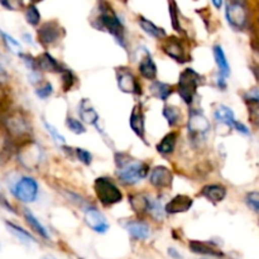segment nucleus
<instances>
[{
  "label": "nucleus",
  "instance_id": "obj_26",
  "mask_svg": "<svg viewBox=\"0 0 259 259\" xmlns=\"http://www.w3.org/2000/svg\"><path fill=\"white\" fill-rule=\"evenodd\" d=\"M23 218H24L25 223L29 225L30 229L35 233L39 238H42L43 240H51V234L47 230V228L42 224V223L38 220V218L35 217L32 212V210L27 209V207H23Z\"/></svg>",
  "mask_w": 259,
  "mask_h": 259
},
{
  "label": "nucleus",
  "instance_id": "obj_11",
  "mask_svg": "<svg viewBox=\"0 0 259 259\" xmlns=\"http://www.w3.org/2000/svg\"><path fill=\"white\" fill-rule=\"evenodd\" d=\"M65 35V30L57 20H50L38 25L37 42L46 51L57 45Z\"/></svg>",
  "mask_w": 259,
  "mask_h": 259
},
{
  "label": "nucleus",
  "instance_id": "obj_35",
  "mask_svg": "<svg viewBox=\"0 0 259 259\" xmlns=\"http://www.w3.org/2000/svg\"><path fill=\"white\" fill-rule=\"evenodd\" d=\"M245 103L248 105V114H249V121L254 126L259 128V104L253 96L245 98Z\"/></svg>",
  "mask_w": 259,
  "mask_h": 259
},
{
  "label": "nucleus",
  "instance_id": "obj_1",
  "mask_svg": "<svg viewBox=\"0 0 259 259\" xmlns=\"http://www.w3.org/2000/svg\"><path fill=\"white\" fill-rule=\"evenodd\" d=\"M115 177L120 185L134 187L149 176L151 166L148 162L136 159L126 152H116L114 154Z\"/></svg>",
  "mask_w": 259,
  "mask_h": 259
},
{
  "label": "nucleus",
  "instance_id": "obj_21",
  "mask_svg": "<svg viewBox=\"0 0 259 259\" xmlns=\"http://www.w3.org/2000/svg\"><path fill=\"white\" fill-rule=\"evenodd\" d=\"M194 206V199L186 194H179L172 197L166 205H164V214L166 215H177L185 214L190 211Z\"/></svg>",
  "mask_w": 259,
  "mask_h": 259
},
{
  "label": "nucleus",
  "instance_id": "obj_39",
  "mask_svg": "<svg viewBox=\"0 0 259 259\" xmlns=\"http://www.w3.org/2000/svg\"><path fill=\"white\" fill-rule=\"evenodd\" d=\"M0 35H2L5 47H7L10 52H14L17 53V55H19V53L22 52V45H20L15 38H13L12 35L8 34V33L5 32H0Z\"/></svg>",
  "mask_w": 259,
  "mask_h": 259
},
{
  "label": "nucleus",
  "instance_id": "obj_10",
  "mask_svg": "<svg viewBox=\"0 0 259 259\" xmlns=\"http://www.w3.org/2000/svg\"><path fill=\"white\" fill-rule=\"evenodd\" d=\"M115 77L118 89L124 94L134 96L143 95V89H142V82L138 76L132 71L128 66H120L115 68Z\"/></svg>",
  "mask_w": 259,
  "mask_h": 259
},
{
  "label": "nucleus",
  "instance_id": "obj_13",
  "mask_svg": "<svg viewBox=\"0 0 259 259\" xmlns=\"http://www.w3.org/2000/svg\"><path fill=\"white\" fill-rule=\"evenodd\" d=\"M83 220H85V224L98 234H105L110 229V224H109L105 215L94 204H88L85 206V209H83Z\"/></svg>",
  "mask_w": 259,
  "mask_h": 259
},
{
  "label": "nucleus",
  "instance_id": "obj_38",
  "mask_svg": "<svg viewBox=\"0 0 259 259\" xmlns=\"http://www.w3.org/2000/svg\"><path fill=\"white\" fill-rule=\"evenodd\" d=\"M168 9H169V17H171V23H172V28L176 30L177 33H184V29L181 27V22H180V14H179V9L176 7V3L174 0L169 2L168 5Z\"/></svg>",
  "mask_w": 259,
  "mask_h": 259
},
{
  "label": "nucleus",
  "instance_id": "obj_52",
  "mask_svg": "<svg viewBox=\"0 0 259 259\" xmlns=\"http://www.w3.org/2000/svg\"><path fill=\"white\" fill-rule=\"evenodd\" d=\"M252 96L258 101V104H259V94H254V95H252Z\"/></svg>",
  "mask_w": 259,
  "mask_h": 259
},
{
  "label": "nucleus",
  "instance_id": "obj_41",
  "mask_svg": "<svg viewBox=\"0 0 259 259\" xmlns=\"http://www.w3.org/2000/svg\"><path fill=\"white\" fill-rule=\"evenodd\" d=\"M43 125H45L46 131H47V133L50 134L51 138H52L53 141H55L56 143L58 144V146H61V147L66 146L65 137H63L62 134H61L60 132H58L57 129H56L55 126L52 125V124H50V123H47V121H46V120H43Z\"/></svg>",
  "mask_w": 259,
  "mask_h": 259
},
{
  "label": "nucleus",
  "instance_id": "obj_20",
  "mask_svg": "<svg viewBox=\"0 0 259 259\" xmlns=\"http://www.w3.org/2000/svg\"><path fill=\"white\" fill-rule=\"evenodd\" d=\"M77 114H78V119H80L83 124L95 126V128L99 131L100 115H99V113L96 111L95 106L93 105L90 99L88 98L81 99L80 103L77 104Z\"/></svg>",
  "mask_w": 259,
  "mask_h": 259
},
{
  "label": "nucleus",
  "instance_id": "obj_2",
  "mask_svg": "<svg viewBox=\"0 0 259 259\" xmlns=\"http://www.w3.org/2000/svg\"><path fill=\"white\" fill-rule=\"evenodd\" d=\"M93 25L98 30H105L109 34L114 37L120 47H123L126 51L128 46H126V30L124 27L123 22L116 14L115 10L105 2H101L99 5V14L93 20Z\"/></svg>",
  "mask_w": 259,
  "mask_h": 259
},
{
  "label": "nucleus",
  "instance_id": "obj_14",
  "mask_svg": "<svg viewBox=\"0 0 259 259\" xmlns=\"http://www.w3.org/2000/svg\"><path fill=\"white\" fill-rule=\"evenodd\" d=\"M129 126H131L132 132H133L146 146H148L146 131V111H144V106L141 101L134 104V106L132 108L131 115H129Z\"/></svg>",
  "mask_w": 259,
  "mask_h": 259
},
{
  "label": "nucleus",
  "instance_id": "obj_33",
  "mask_svg": "<svg viewBox=\"0 0 259 259\" xmlns=\"http://www.w3.org/2000/svg\"><path fill=\"white\" fill-rule=\"evenodd\" d=\"M164 217H166V214H164V205H162L161 199L159 197H152L148 218H151L156 223H162L164 220Z\"/></svg>",
  "mask_w": 259,
  "mask_h": 259
},
{
  "label": "nucleus",
  "instance_id": "obj_17",
  "mask_svg": "<svg viewBox=\"0 0 259 259\" xmlns=\"http://www.w3.org/2000/svg\"><path fill=\"white\" fill-rule=\"evenodd\" d=\"M123 227L134 240L144 242V240L149 239L152 235V228L149 223H147L144 219H139V218L138 219L126 220Z\"/></svg>",
  "mask_w": 259,
  "mask_h": 259
},
{
  "label": "nucleus",
  "instance_id": "obj_7",
  "mask_svg": "<svg viewBox=\"0 0 259 259\" xmlns=\"http://www.w3.org/2000/svg\"><path fill=\"white\" fill-rule=\"evenodd\" d=\"M10 194L13 195L17 201L22 204H32L37 200L39 194V185L38 181L33 176L29 175H23L19 179L15 180L10 185Z\"/></svg>",
  "mask_w": 259,
  "mask_h": 259
},
{
  "label": "nucleus",
  "instance_id": "obj_6",
  "mask_svg": "<svg viewBox=\"0 0 259 259\" xmlns=\"http://www.w3.org/2000/svg\"><path fill=\"white\" fill-rule=\"evenodd\" d=\"M93 190L98 202L105 209L120 204L124 199V194L119 185L109 176L96 177L94 180Z\"/></svg>",
  "mask_w": 259,
  "mask_h": 259
},
{
  "label": "nucleus",
  "instance_id": "obj_43",
  "mask_svg": "<svg viewBox=\"0 0 259 259\" xmlns=\"http://www.w3.org/2000/svg\"><path fill=\"white\" fill-rule=\"evenodd\" d=\"M245 204L248 205L249 209H252L254 212H259V192L258 191H249L244 197Z\"/></svg>",
  "mask_w": 259,
  "mask_h": 259
},
{
  "label": "nucleus",
  "instance_id": "obj_29",
  "mask_svg": "<svg viewBox=\"0 0 259 259\" xmlns=\"http://www.w3.org/2000/svg\"><path fill=\"white\" fill-rule=\"evenodd\" d=\"M138 24L146 34H148L149 37L154 38V39L162 40L167 37V32L163 29V28L158 27V25L154 24L152 20L147 19V18L142 17V15L141 17H138Z\"/></svg>",
  "mask_w": 259,
  "mask_h": 259
},
{
  "label": "nucleus",
  "instance_id": "obj_24",
  "mask_svg": "<svg viewBox=\"0 0 259 259\" xmlns=\"http://www.w3.org/2000/svg\"><path fill=\"white\" fill-rule=\"evenodd\" d=\"M162 115L166 119L169 128L174 129V131H177L180 126L185 124V115L182 113V109L180 106L174 105V104H164Z\"/></svg>",
  "mask_w": 259,
  "mask_h": 259
},
{
  "label": "nucleus",
  "instance_id": "obj_25",
  "mask_svg": "<svg viewBox=\"0 0 259 259\" xmlns=\"http://www.w3.org/2000/svg\"><path fill=\"white\" fill-rule=\"evenodd\" d=\"M148 91L152 98L163 101V103H167V100L175 93V85H171L168 82H163V81H159L157 78L156 81H152L149 83Z\"/></svg>",
  "mask_w": 259,
  "mask_h": 259
},
{
  "label": "nucleus",
  "instance_id": "obj_16",
  "mask_svg": "<svg viewBox=\"0 0 259 259\" xmlns=\"http://www.w3.org/2000/svg\"><path fill=\"white\" fill-rule=\"evenodd\" d=\"M128 202L132 211L134 212V215H136L137 218H139V219L148 218L149 209H151L152 204L151 195L143 191L131 192V194L128 195Z\"/></svg>",
  "mask_w": 259,
  "mask_h": 259
},
{
  "label": "nucleus",
  "instance_id": "obj_27",
  "mask_svg": "<svg viewBox=\"0 0 259 259\" xmlns=\"http://www.w3.org/2000/svg\"><path fill=\"white\" fill-rule=\"evenodd\" d=\"M189 248L192 253L206 257H222V250L218 249L214 244L204 240H190Z\"/></svg>",
  "mask_w": 259,
  "mask_h": 259
},
{
  "label": "nucleus",
  "instance_id": "obj_15",
  "mask_svg": "<svg viewBox=\"0 0 259 259\" xmlns=\"http://www.w3.org/2000/svg\"><path fill=\"white\" fill-rule=\"evenodd\" d=\"M225 17L228 23L235 30H243L248 24V13L244 5L237 3H228L225 8Z\"/></svg>",
  "mask_w": 259,
  "mask_h": 259
},
{
  "label": "nucleus",
  "instance_id": "obj_28",
  "mask_svg": "<svg viewBox=\"0 0 259 259\" xmlns=\"http://www.w3.org/2000/svg\"><path fill=\"white\" fill-rule=\"evenodd\" d=\"M212 55H214L215 63L218 67V75L223 76V77L228 78L230 76V65L228 62L227 55H225L224 50L220 45H215L212 47Z\"/></svg>",
  "mask_w": 259,
  "mask_h": 259
},
{
  "label": "nucleus",
  "instance_id": "obj_53",
  "mask_svg": "<svg viewBox=\"0 0 259 259\" xmlns=\"http://www.w3.org/2000/svg\"><path fill=\"white\" fill-rule=\"evenodd\" d=\"M30 2H32V3H39V2H42V0H30Z\"/></svg>",
  "mask_w": 259,
  "mask_h": 259
},
{
  "label": "nucleus",
  "instance_id": "obj_51",
  "mask_svg": "<svg viewBox=\"0 0 259 259\" xmlns=\"http://www.w3.org/2000/svg\"><path fill=\"white\" fill-rule=\"evenodd\" d=\"M230 3H237V4H242V5H244L245 0H230Z\"/></svg>",
  "mask_w": 259,
  "mask_h": 259
},
{
  "label": "nucleus",
  "instance_id": "obj_19",
  "mask_svg": "<svg viewBox=\"0 0 259 259\" xmlns=\"http://www.w3.org/2000/svg\"><path fill=\"white\" fill-rule=\"evenodd\" d=\"M35 65H37V70L40 73H57V75H60L65 68V65H62L48 51H43L42 53L35 56Z\"/></svg>",
  "mask_w": 259,
  "mask_h": 259
},
{
  "label": "nucleus",
  "instance_id": "obj_55",
  "mask_svg": "<svg viewBox=\"0 0 259 259\" xmlns=\"http://www.w3.org/2000/svg\"><path fill=\"white\" fill-rule=\"evenodd\" d=\"M2 159H3V157H2V154H0V162H2Z\"/></svg>",
  "mask_w": 259,
  "mask_h": 259
},
{
  "label": "nucleus",
  "instance_id": "obj_49",
  "mask_svg": "<svg viewBox=\"0 0 259 259\" xmlns=\"http://www.w3.org/2000/svg\"><path fill=\"white\" fill-rule=\"evenodd\" d=\"M5 99H7V94H5L4 88H3V86H0V104L4 103Z\"/></svg>",
  "mask_w": 259,
  "mask_h": 259
},
{
  "label": "nucleus",
  "instance_id": "obj_9",
  "mask_svg": "<svg viewBox=\"0 0 259 259\" xmlns=\"http://www.w3.org/2000/svg\"><path fill=\"white\" fill-rule=\"evenodd\" d=\"M43 154L45 153H43V149L40 148L39 144L34 139H30V141H27L19 146L18 159L24 168H27L28 171L35 172L39 168Z\"/></svg>",
  "mask_w": 259,
  "mask_h": 259
},
{
  "label": "nucleus",
  "instance_id": "obj_42",
  "mask_svg": "<svg viewBox=\"0 0 259 259\" xmlns=\"http://www.w3.org/2000/svg\"><path fill=\"white\" fill-rule=\"evenodd\" d=\"M18 56H19L22 62L24 63L25 68H27L29 72H35V71H38L37 65H35V56L30 55V53L28 52H23V51ZM38 72H39V71H38Z\"/></svg>",
  "mask_w": 259,
  "mask_h": 259
},
{
  "label": "nucleus",
  "instance_id": "obj_5",
  "mask_svg": "<svg viewBox=\"0 0 259 259\" xmlns=\"http://www.w3.org/2000/svg\"><path fill=\"white\" fill-rule=\"evenodd\" d=\"M205 83V77L195 68L187 67L181 71L177 83L175 85V91L179 94L182 103L191 108L197 96V90Z\"/></svg>",
  "mask_w": 259,
  "mask_h": 259
},
{
  "label": "nucleus",
  "instance_id": "obj_22",
  "mask_svg": "<svg viewBox=\"0 0 259 259\" xmlns=\"http://www.w3.org/2000/svg\"><path fill=\"white\" fill-rule=\"evenodd\" d=\"M199 196L204 197L211 204H220L228 196V189L223 184H206L201 187Z\"/></svg>",
  "mask_w": 259,
  "mask_h": 259
},
{
  "label": "nucleus",
  "instance_id": "obj_47",
  "mask_svg": "<svg viewBox=\"0 0 259 259\" xmlns=\"http://www.w3.org/2000/svg\"><path fill=\"white\" fill-rule=\"evenodd\" d=\"M215 81H217V86L220 89V90L224 91L225 89H227L228 85H227V78H225V77H223V76L218 75L217 76V80H215Z\"/></svg>",
  "mask_w": 259,
  "mask_h": 259
},
{
  "label": "nucleus",
  "instance_id": "obj_36",
  "mask_svg": "<svg viewBox=\"0 0 259 259\" xmlns=\"http://www.w3.org/2000/svg\"><path fill=\"white\" fill-rule=\"evenodd\" d=\"M65 125L71 133L73 134H77V136H81V134H85L86 132V126L80 119L77 118H73V116H67L65 121Z\"/></svg>",
  "mask_w": 259,
  "mask_h": 259
},
{
  "label": "nucleus",
  "instance_id": "obj_56",
  "mask_svg": "<svg viewBox=\"0 0 259 259\" xmlns=\"http://www.w3.org/2000/svg\"><path fill=\"white\" fill-rule=\"evenodd\" d=\"M80 259H82V258H80Z\"/></svg>",
  "mask_w": 259,
  "mask_h": 259
},
{
  "label": "nucleus",
  "instance_id": "obj_34",
  "mask_svg": "<svg viewBox=\"0 0 259 259\" xmlns=\"http://www.w3.org/2000/svg\"><path fill=\"white\" fill-rule=\"evenodd\" d=\"M53 93H55V88H53L51 81L43 78L39 83L35 85L34 94L35 96H38V98L40 99V100H46V99L51 98V96L53 95Z\"/></svg>",
  "mask_w": 259,
  "mask_h": 259
},
{
  "label": "nucleus",
  "instance_id": "obj_4",
  "mask_svg": "<svg viewBox=\"0 0 259 259\" xmlns=\"http://www.w3.org/2000/svg\"><path fill=\"white\" fill-rule=\"evenodd\" d=\"M186 132L190 144L195 149H201L205 146L211 132V123L201 109L189 108Z\"/></svg>",
  "mask_w": 259,
  "mask_h": 259
},
{
  "label": "nucleus",
  "instance_id": "obj_40",
  "mask_svg": "<svg viewBox=\"0 0 259 259\" xmlns=\"http://www.w3.org/2000/svg\"><path fill=\"white\" fill-rule=\"evenodd\" d=\"M73 154L76 156L77 161L80 162V163H82L83 166L89 167V166H91V164H93V161H94L93 153H91L90 151H88V149L81 148V147H77V148L73 149Z\"/></svg>",
  "mask_w": 259,
  "mask_h": 259
},
{
  "label": "nucleus",
  "instance_id": "obj_18",
  "mask_svg": "<svg viewBox=\"0 0 259 259\" xmlns=\"http://www.w3.org/2000/svg\"><path fill=\"white\" fill-rule=\"evenodd\" d=\"M143 50L144 56L138 62L137 72H138L139 77L152 82V81H156L157 77H158V67H157V63L154 61L153 56L151 55V52L146 48H143Z\"/></svg>",
  "mask_w": 259,
  "mask_h": 259
},
{
  "label": "nucleus",
  "instance_id": "obj_50",
  "mask_svg": "<svg viewBox=\"0 0 259 259\" xmlns=\"http://www.w3.org/2000/svg\"><path fill=\"white\" fill-rule=\"evenodd\" d=\"M212 4H214V7L217 8V9H222L223 4H224V2L223 0H211Z\"/></svg>",
  "mask_w": 259,
  "mask_h": 259
},
{
  "label": "nucleus",
  "instance_id": "obj_46",
  "mask_svg": "<svg viewBox=\"0 0 259 259\" xmlns=\"http://www.w3.org/2000/svg\"><path fill=\"white\" fill-rule=\"evenodd\" d=\"M9 81H10L9 72H8V71L5 70L4 66L0 63V86H3V88H4L7 83H9Z\"/></svg>",
  "mask_w": 259,
  "mask_h": 259
},
{
  "label": "nucleus",
  "instance_id": "obj_44",
  "mask_svg": "<svg viewBox=\"0 0 259 259\" xmlns=\"http://www.w3.org/2000/svg\"><path fill=\"white\" fill-rule=\"evenodd\" d=\"M0 4L8 10H18L23 7L22 0H0Z\"/></svg>",
  "mask_w": 259,
  "mask_h": 259
},
{
  "label": "nucleus",
  "instance_id": "obj_8",
  "mask_svg": "<svg viewBox=\"0 0 259 259\" xmlns=\"http://www.w3.org/2000/svg\"><path fill=\"white\" fill-rule=\"evenodd\" d=\"M161 50L168 58L180 65H185L191 61L190 50L185 40L176 35H167L161 40Z\"/></svg>",
  "mask_w": 259,
  "mask_h": 259
},
{
  "label": "nucleus",
  "instance_id": "obj_48",
  "mask_svg": "<svg viewBox=\"0 0 259 259\" xmlns=\"http://www.w3.org/2000/svg\"><path fill=\"white\" fill-rule=\"evenodd\" d=\"M168 254H169V257H172L175 259H181L182 258L181 254H180V253L177 252L175 248H168Z\"/></svg>",
  "mask_w": 259,
  "mask_h": 259
},
{
  "label": "nucleus",
  "instance_id": "obj_30",
  "mask_svg": "<svg viewBox=\"0 0 259 259\" xmlns=\"http://www.w3.org/2000/svg\"><path fill=\"white\" fill-rule=\"evenodd\" d=\"M5 227L9 230L10 234L14 235V237L17 238V239H19L22 243H25V244H30V243L35 244V243H37V238L33 234H30V233L28 232V230H25L24 228L20 227V225L10 222V220H7V222H5Z\"/></svg>",
  "mask_w": 259,
  "mask_h": 259
},
{
  "label": "nucleus",
  "instance_id": "obj_31",
  "mask_svg": "<svg viewBox=\"0 0 259 259\" xmlns=\"http://www.w3.org/2000/svg\"><path fill=\"white\" fill-rule=\"evenodd\" d=\"M214 119L220 124H224L228 128L232 129L233 124L237 121L234 115V111L227 105H218V108L214 110Z\"/></svg>",
  "mask_w": 259,
  "mask_h": 259
},
{
  "label": "nucleus",
  "instance_id": "obj_12",
  "mask_svg": "<svg viewBox=\"0 0 259 259\" xmlns=\"http://www.w3.org/2000/svg\"><path fill=\"white\" fill-rule=\"evenodd\" d=\"M174 171L169 167L163 166V164H159V166L151 168L148 176L149 185L158 192L171 190L172 185H174Z\"/></svg>",
  "mask_w": 259,
  "mask_h": 259
},
{
  "label": "nucleus",
  "instance_id": "obj_37",
  "mask_svg": "<svg viewBox=\"0 0 259 259\" xmlns=\"http://www.w3.org/2000/svg\"><path fill=\"white\" fill-rule=\"evenodd\" d=\"M25 20L32 27H38L40 23V13L34 4L28 5L25 9Z\"/></svg>",
  "mask_w": 259,
  "mask_h": 259
},
{
  "label": "nucleus",
  "instance_id": "obj_54",
  "mask_svg": "<svg viewBox=\"0 0 259 259\" xmlns=\"http://www.w3.org/2000/svg\"><path fill=\"white\" fill-rule=\"evenodd\" d=\"M43 259H55V258H51V257H46V258H43Z\"/></svg>",
  "mask_w": 259,
  "mask_h": 259
},
{
  "label": "nucleus",
  "instance_id": "obj_23",
  "mask_svg": "<svg viewBox=\"0 0 259 259\" xmlns=\"http://www.w3.org/2000/svg\"><path fill=\"white\" fill-rule=\"evenodd\" d=\"M180 141V132L171 131L162 137L161 141L156 144V151L162 157H171L176 152Z\"/></svg>",
  "mask_w": 259,
  "mask_h": 259
},
{
  "label": "nucleus",
  "instance_id": "obj_45",
  "mask_svg": "<svg viewBox=\"0 0 259 259\" xmlns=\"http://www.w3.org/2000/svg\"><path fill=\"white\" fill-rule=\"evenodd\" d=\"M232 129L237 131L238 133L243 134V136H250L249 128H248V126L245 125V124H243L242 121H238V120L235 121V123L233 124V128Z\"/></svg>",
  "mask_w": 259,
  "mask_h": 259
},
{
  "label": "nucleus",
  "instance_id": "obj_32",
  "mask_svg": "<svg viewBox=\"0 0 259 259\" xmlns=\"http://www.w3.org/2000/svg\"><path fill=\"white\" fill-rule=\"evenodd\" d=\"M61 76V90L63 91L65 94L70 93L72 91L73 89L77 86L78 83V77L76 76V73L73 72L71 68L66 67L62 70V72L60 73Z\"/></svg>",
  "mask_w": 259,
  "mask_h": 259
},
{
  "label": "nucleus",
  "instance_id": "obj_3",
  "mask_svg": "<svg viewBox=\"0 0 259 259\" xmlns=\"http://www.w3.org/2000/svg\"><path fill=\"white\" fill-rule=\"evenodd\" d=\"M2 125L8 138L19 146L33 139L32 121L25 111L18 109L8 111L2 118Z\"/></svg>",
  "mask_w": 259,
  "mask_h": 259
}]
</instances>
